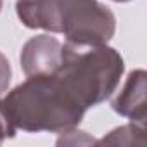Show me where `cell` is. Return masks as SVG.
<instances>
[{"instance_id":"obj_1","label":"cell","mask_w":147,"mask_h":147,"mask_svg":"<svg viewBox=\"0 0 147 147\" xmlns=\"http://www.w3.org/2000/svg\"><path fill=\"white\" fill-rule=\"evenodd\" d=\"M2 104L14 126L30 133H64L76 128L87 111L57 73L28 76Z\"/></svg>"},{"instance_id":"obj_5","label":"cell","mask_w":147,"mask_h":147,"mask_svg":"<svg viewBox=\"0 0 147 147\" xmlns=\"http://www.w3.org/2000/svg\"><path fill=\"white\" fill-rule=\"evenodd\" d=\"M145 71L144 69H135L131 71L126 83L123 87V90L113 99L111 106L113 109L125 116L130 118L131 121H137L140 125L145 123V111H147V104H145Z\"/></svg>"},{"instance_id":"obj_4","label":"cell","mask_w":147,"mask_h":147,"mask_svg":"<svg viewBox=\"0 0 147 147\" xmlns=\"http://www.w3.org/2000/svg\"><path fill=\"white\" fill-rule=\"evenodd\" d=\"M62 43L50 35L28 40L21 50V67L26 76L55 73L62 61Z\"/></svg>"},{"instance_id":"obj_2","label":"cell","mask_w":147,"mask_h":147,"mask_svg":"<svg viewBox=\"0 0 147 147\" xmlns=\"http://www.w3.org/2000/svg\"><path fill=\"white\" fill-rule=\"evenodd\" d=\"M16 11L26 28L62 33L78 49L106 45L116 31L114 14L97 0H18Z\"/></svg>"},{"instance_id":"obj_7","label":"cell","mask_w":147,"mask_h":147,"mask_svg":"<svg viewBox=\"0 0 147 147\" xmlns=\"http://www.w3.org/2000/svg\"><path fill=\"white\" fill-rule=\"evenodd\" d=\"M16 130L18 128L14 126L12 119L9 118L2 100H0V144H2L4 140H7V138H12L16 135Z\"/></svg>"},{"instance_id":"obj_3","label":"cell","mask_w":147,"mask_h":147,"mask_svg":"<svg viewBox=\"0 0 147 147\" xmlns=\"http://www.w3.org/2000/svg\"><path fill=\"white\" fill-rule=\"evenodd\" d=\"M123 71V57L111 47L97 45L78 49L64 43L62 61L55 73L78 102L88 109L113 95Z\"/></svg>"},{"instance_id":"obj_8","label":"cell","mask_w":147,"mask_h":147,"mask_svg":"<svg viewBox=\"0 0 147 147\" xmlns=\"http://www.w3.org/2000/svg\"><path fill=\"white\" fill-rule=\"evenodd\" d=\"M11 76H12V69L9 64V59L0 52V95H2L11 83Z\"/></svg>"},{"instance_id":"obj_6","label":"cell","mask_w":147,"mask_h":147,"mask_svg":"<svg viewBox=\"0 0 147 147\" xmlns=\"http://www.w3.org/2000/svg\"><path fill=\"white\" fill-rule=\"evenodd\" d=\"M144 125H125L116 130H113L107 137L102 140H97V144H114V145H145L144 138Z\"/></svg>"},{"instance_id":"obj_9","label":"cell","mask_w":147,"mask_h":147,"mask_svg":"<svg viewBox=\"0 0 147 147\" xmlns=\"http://www.w3.org/2000/svg\"><path fill=\"white\" fill-rule=\"evenodd\" d=\"M2 4H4V0H0V11H2Z\"/></svg>"},{"instance_id":"obj_10","label":"cell","mask_w":147,"mask_h":147,"mask_svg":"<svg viewBox=\"0 0 147 147\" xmlns=\"http://www.w3.org/2000/svg\"><path fill=\"white\" fill-rule=\"evenodd\" d=\"M114 2H128V0H114Z\"/></svg>"}]
</instances>
